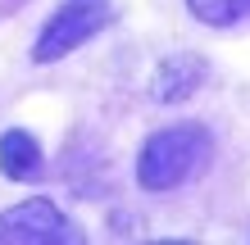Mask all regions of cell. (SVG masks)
<instances>
[{"mask_svg": "<svg viewBox=\"0 0 250 245\" xmlns=\"http://www.w3.org/2000/svg\"><path fill=\"white\" fill-rule=\"evenodd\" d=\"M82 227L46 195H32L23 205L0 213V245H82Z\"/></svg>", "mask_w": 250, "mask_h": 245, "instance_id": "3", "label": "cell"}, {"mask_svg": "<svg viewBox=\"0 0 250 245\" xmlns=\"http://www.w3.org/2000/svg\"><path fill=\"white\" fill-rule=\"evenodd\" d=\"M0 172L9 182H41L46 177V154H41L37 136L23 127H9L0 136Z\"/></svg>", "mask_w": 250, "mask_h": 245, "instance_id": "5", "label": "cell"}, {"mask_svg": "<svg viewBox=\"0 0 250 245\" xmlns=\"http://www.w3.org/2000/svg\"><path fill=\"white\" fill-rule=\"evenodd\" d=\"M187 5L209 27H228V23H237L241 14H250V0H187Z\"/></svg>", "mask_w": 250, "mask_h": 245, "instance_id": "6", "label": "cell"}, {"mask_svg": "<svg viewBox=\"0 0 250 245\" xmlns=\"http://www.w3.org/2000/svg\"><path fill=\"white\" fill-rule=\"evenodd\" d=\"M114 19H119L114 0H64V5L46 19V27H41V37L32 46V59L37 64L64 59V55H73L78 46H86L96 32H105Z\"/></svg>", "mask_w": 250, "mask_h": 245, "instance_id": "2", "label": "cell"}, {"mask_svg": "<svg viewBox=\"0 0 250 245\" xmlns=\"http://www.w3.org/2000/svg\"><path fill=\"white\" fill-rule=\"evenodd\" d=\"M205 73H209V64H205L196 50H173L168 59L155 68V77H150V95L159 100V105H178V100H191V95H196V86L205 82Z\"/></svg>", "mask_w": 250, "mask_h": 245, "instance_id": "4", "label": "cell"}, {"mask_svg": "<svg viewBox=\"0 0 250 245\" xmlns=\"http://www.w3.org/2000/svg\"><path fill=\"white\" fill-rule=\"evenodd\" d=\"M214 141L205 132V123H173L141 146L137 154V182L146 191H173V186L191 182L196 172L209 164Z\"/></svg>", "mask_w": 250, "mask_h": 245, "instance_id": "1", "label": "cell"}]
</instances>
